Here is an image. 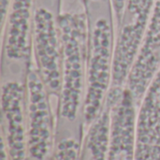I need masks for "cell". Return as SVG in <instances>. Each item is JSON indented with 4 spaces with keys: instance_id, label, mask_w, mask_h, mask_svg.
Wrapping results in <instances>:
<instances>
[{
    "instance_id": "cell-1",
    "label": "cell",
    "mask_w": 160,
    "mask_h": 160,
    "mask_svg": "<svg viewBox=\"0 0 160 160\" xmlns=\"http://www.w3.org/2000/svg\"><path fill=\"white\" fill-rule=\"evenodd\" d=\"M59 4L57 23L62 46L60 113L73 121L83 103L89 43V23L84 0Z\"/></svg>"
},
{
    "instance_id": "cell-2",
    "label": "cell",
    "mask_w": 160,
    "mask_h": 160,
    "mask_svg": "<svg viewBox=\"0 0 160 160\" xmlns=\"http://www.w3.org/2000/svg\"><path fill=\"white\" fill-rule=\"evenodd\" d=\"M87 17L89 43L82 107L89 124L102 112L112 88L116 29L112 8Z\"/></svg>"
},
{
    "instance_id": "cell-3",
    "label": "cell",
    "mask_w": 160,
    "mask_h": 160,
    "mask_svg": "<svg viewBox=\"0 0 160 160\" xmlns=\"http://www.w3.org/2000/svg\"><path fill=\"white\" fill-rule=\"evenodd\" d=\"M57 11L35 2L32 52L36 66L50 95H60L62 86V46Z\"/></svg>"
},
{
    "instance_id": "cell-4",
    "label": "cell",
    "mask_w": 160,
    "mask_h": 160,
    "mask_svg": "<svg viewBox=\"0 0 160 160\" xmlns=\"http://www.w3.org/2000/svg\"><path fill=\"white\" fill-rule=\"evenodd\" d=\"M155 0H127L123 19L116 31L112 87L126 85L142 46Z\"/></svg>"
},
{
    "instance_id": "cell-5",
    "label": "cell",
    "mask_w": 160,
    "mask_h": 160,
    "mask_svg": "<svg viewBox=\"0 0 160 160\" xmlns=\"http://www.w3.org/2000/svg\"><path fill=\"white\" fill-rule=\"evenodd\" d=\"M49 92L36 65L30 63L25 74V97L29 121V151L41 160L51 146L52 121Z\"/></svg>"
},
{
    "instance_id": "cell-6",
    "label": "cell",
    "mask_w": 160,
    "mask_h": 160,
    "mask_svg": "<svg viewBox=\"0 0 160 160\" xmlns=\"http://www.w3.org/2000/svg\"><path fill=\"white\" fill-rule=\"evenodd\" d=\"M160 68V0H155L149 23L126 86L139 106Z\"/></svg>"
},
{
    "instance_id": "cell-7",
    "label": "cell",
    "mask_w": 160,
    "mask_h": 160,
    "mask_svg": "<svg viewBox=\"0 0 160 160\" xmlns=\"http://www.w3.org/2000/svg\"><path fill=\"white\" fill-rule=\"evenodd\" d=\"M35 0H11L2 27L3 52L11 64L27 62L32 52Z\"/></svg>"
},
{
    "instance_id": "cell-8",
    "label": "cell",
    "mask_w": 160,
    "mask_h": 160,
    "mask_svg": "<svg viewBox=\"0 0 160 160\" xmlns=\"http://www.w3.org/2000/svg\"><path fill=\"white\" fill-rule=\"evenodd\" d=\"M135 160H160V68L140 103Z\"/></svg>"
},
{
    "instance_id": "cell-9",
    "label": "cell",
    "mask_w": 160,
    "mask_h": 160,
    "mask_svg": "<svg viewBox=\"0 0 160 160\" xmlns=\"http://www.w3.org/2000/svg\"><path fill=\"white\" fill-rule=\"evenodd\" d=\"M25 84L18 80L3 81L1 104L3 115L8 124V142L11 160H23L25 154L23 106Z\"/></svg>"
},
{
    "instance_id": "cell-10",
    "label": "cell",
    "mask_w": 160,
    "mask_h": 160,
    "mask_svg": "<svg viewBox=\"0 0 160 160\" xmlns=\"http://www.w3.org/2000/svg\"><path fill=\"white\" fill-rule=\"evenodd\" d=\"M84 5L87 14L106 9V8H112V0H84Z\"/></svg>"
},
{
    "instance_id": "cell-11",
    "label": "cell",
    "mask_w": 160,
    "mask_h": 160,
    "mask_svg": "<svg viewBox=\"0 0 160 160\" xmlns=\"http://www.w3.org/2000/svg\"><path fill=\"white\" fill-rule=\"evenodd\" d=\"M126 1L127 0H112V8H113V13H114V22H115L116 31L119 28L121 22H122V19H123L125 8H126Z\"/></svg>"
},
{
    "instance_id": "cell-12",
    "label": "cell",
    "mask_w": 160,
    "mask_h": 160,
    "mask_svg": "<svg viewBox=\"0 0 160 160\" xmlns=\"http://www.w3.org/2000/svg\"><path fill=\"white\" fill-rule=\"evenodd\" d=\"M11 0H0V12H1V26L4 24Z\"/></svg>"
},
{
    "instance_id": "cell-13",
    "label": "cell",
    "mask_w": 160,
    "mask_h": 160,
    "mask_svg": "<svg viewBox=\"0 0 160 160\" xmlns=\"http://www.w3.org/2000/svg\"><path fill=\"white\" fill-rule=\"evenodd\" d=\"M48 1L50 2L51 6H52L55 10H57V11H58V9H59V3H60V0H35V2H37V3L45 4V5H47V6H48V3H47Z\"/></svg>"
}]
</instances>
